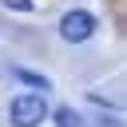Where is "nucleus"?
<instances>
[{
  "label": "nucleus",
  "instance_id": "1",
  "mask_svg": "<svg viewBox=\"0 0 127 127\" xmlns=\"http://www.w3.org/2000/svg\"><path fill=\"white\" fill-rule=\"evenodd\" d=\"M44 115H48V99H44L40 91H24V95H16L12 107H8L12 127H40Z\"/></svg>",
  "mask_w": 127,
  "mask_h": 127
},
{
  "label": "nucleus",
  "instance_id": "2",
  "mask_svg": "<svg viewBox=\"0 0 127 127\" xmlns=\"http://www.w3.org/2000/svg\"><path fill=\"white\" fill-rule=\"evenodd\" d=\"M91 32H95V16H91V12H83V8L64 12V20H60V36H64L67 44H83V40H91Z\"/></svg>",
  "mask_w": 127,
  "mask_h": 127
},
{
  "label": "nucleus",
  "instance_id": "3",
  "mask_svg": "<svg viewBox=\"0 0 127 127\" xmlns=\"http://www.w3.org/2000/svg\"><path fill=\"white\" fill-rule=\"evenodd\" d=\"M16 75H20L24 83H32V87H40V91H48V87H52V83H48L44 75H36V71H28V67H16Z\"/></svg>",
  "mask_w": 127,
  "mask_h": 127
},
{
  "label": "nucleus",
  "instance_id": "4",
  "mask_svg": "<svg viewBox=\"0 0 127 127\" xmlns=\"http://www.w3.org/2000/svg\"><path fill=\"white\" fill-rule=\"evenodd\" d=\"M56 127H79V115H75L71 107H60V111H56Z\"/></svg>",
  "mask_w": 127,
  "mask_h": 127
},
{
  "label": "nucleus",
  "instance_id": "5",
  "mask_svg": "<svg viewBox=\"0 0 127 127\" xmlns=\"http://www.w3.org/2000/svg\"><path fill=\"white\" fill-rule=\"evenodd\" d=\"M8 8H16V12H32L36 8V0H4Z\"/></svg>",
  "mask_w": 127,
  "mask_h": 127
}]
</instances>
